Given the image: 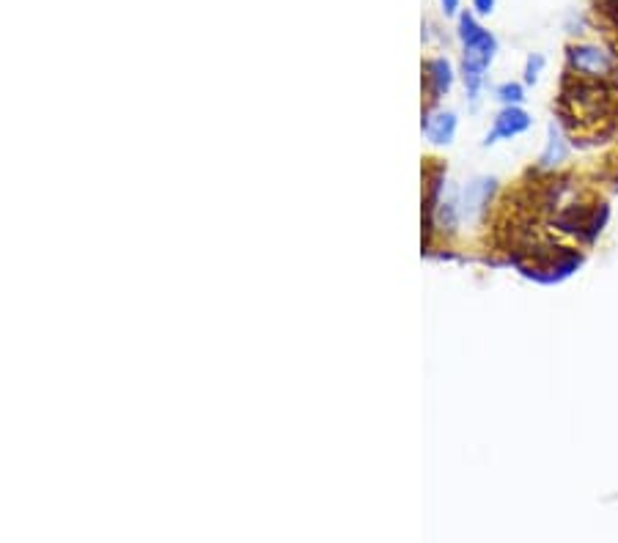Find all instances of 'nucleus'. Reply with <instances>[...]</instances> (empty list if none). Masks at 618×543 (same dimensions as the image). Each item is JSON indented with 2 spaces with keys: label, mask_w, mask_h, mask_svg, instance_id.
Wrapping results in <instances>:
<instances>
[{
  "label": "nucleus",
  "mask_w": 618,
  "mask_h": 543,
  "mask_svg": "<svg viewBox=\"0 0 618 543\" xmlns=\"http://www.w3.org/2000/svg\"><path fill=\"white\" fill-rule=\"evenodd\" d=\"M459 39L465 45V56H462L465 86H467V94L476 99V94H478V89L484 83V72L489 69V64H492V58L498 53V42L470 15L459 17Z\"/></svg>",
  "instance_id": "1"
},
{
  "label": "nucleus",
  "mask_w": 618,
  "mask_h": 543,
  "mask_svg": "<svg viewBox=\"0 0 618 543\" xmlns=\"http://www.w3.org/2000/svg\"><path fill=\"white\" fill-rule=\"evenodd\" d=\"M569 64L585 78H607L615 69V58L599 45H577L569 50Z\"/></svg>",
  "instance_id": "2"
},
{
  "label": "nucleus",
  "mask_w": 618,
  "mask_h": 543,
  "mask_svg": "<svg viewBox=\"0 0 618 543\" xmlns=\"http://www.w3.org/2000/svg\"><path fill=\"white\" fill-rule=\"evenodd\" d=\"M528 127H530V116H528L525 110H519L517 105H511V108H506V110L495 119V130L487 135L484 146H492V143H498V141L517 138V135H522Z\"/></svg>",
  "instance_id": "3"
},
{
  "label": "nucleus",
  "mask_w": 618,
  "mask_h": 543,
  "mask_svg": "<svg viewBox=\"0 0 618 543\" xmlns=\"http://www.w3.org/2000/svg\"><path fill=\"white\" fill-rule=\"evenodd\" d=\"M424 132L432 143L437 146H448L456 135V116L454 113H432L424 121Z\"/></svg>",
  "instance_id": "4"
},
{
  "label": "nucleus",
  "mask_w": 618,
  "mask_h": 543,
  "mask_svg": "<svg viewBox=\"0 0 618 543\" xmlns=\"http://www.w3.org/2000/svg\"><path fill=\"white\" fill-rule=\"evenodd\" d=\"M426 83L432 89V99H440L443 94L451 91V83H454V72H451V64L445 58H435L426 64Z\"/></svg>",
  "instance_id": "5"
},
{
  "label": "nucleus",
  "mask_w": 618,
  "mask_h": 543,
  "mask_svg": "<svg viewBox=\"0 0 618 543\" xmlns=\"http://www.w3.org/2000/svg\"><path fill=\"white\" fill-rule=\"evenodd\" d=\"M492 179H478V182H473L470 187H467V193H465V212L473 217V214H478L481 209H484V204H487V198H489V193H492Z\"/></svg>",
  "instance_id": "6"
},
{
  "label": "nucleus",
  "mask_w": 618,
  "mask_h": 543,
  "mask_svg": "<svg viewBox=\"0 0 618 543\" xmlns=\"http://www.w3.org/2000/svg\"><path fill=\"white\" fill-rule=\"evenodd\" d=\"M563 157H566V146H563L558 130L550 127V141H547V151L541 154V165H544V168H552V165H558Z\"/></svg>",
  "instance_id": "7"
},
{
  "label": "nucleus",
  "mask_w": 618,
  "mask_h": 543,
  "mask_svg": "<svg viewBox=\"0 0 618 543\" xmlns=\"http://www.w3.org/2000/svg\"><path fill=\"white\" fill-rule=\"evenodd\" d=\"M498 99L506 102L508 108L517 105V102H522V86H519V83H503V86L498 89Z\"/></svg>",
  "instance_id": "8"
},
{
  "label": "nucleus",
  "mask_w": 618,
  "mask_h": 543,
  "mask_svg": "<svg viewBox=\"0 0 618 543\" xmlns=\"http://www.w3.org/2000/svg\"><path fill=\"white\" fill-rule=\"evenodd\" d=\"M541 67H544V58H541V56H530L528 64H525V83H536Z\"/></svg>",
  "instance_id": "9"
},
{
  "label": "nucleus",
  "mask_w": 618,
  "mask_h": 543,
  "mask_svg": "<svg viewBox=\"0 0 618 543\" xmlns=\"http://www.w3.org/2000/svg\"><path fill=\"white\" fill-rule=\"evenodd\" d=\"M473 6H476V12H478V15H492V9H495V0H473Z\"/></svg>",
  "instance_id": "10"
},
{
  "label": "nucleus",
  "mask_w": 618,
  "mask_h": 543,
  "mask_svg": "<svg viewBox=\"0 0 618 543\" xmlns=\"http://www.w3.org/2000/svg\"><path fill=\"white\" fill-rule=\"evenodd\" d=\"M456 9H459V0H443V12L451 17V15H456Z\"/></svg>",
  "instance_id": "11"
}]
</instances>
